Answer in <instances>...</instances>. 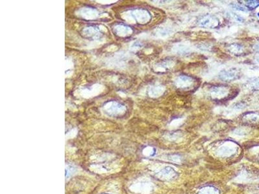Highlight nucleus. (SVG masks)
Here are the masks:
<instances>
[{"label": "nucleus", "mask_w": 259, "mask_h": 194, "mask_svg": "<svg viewBox=\"0 0 259 194\" xmlns=\"http://www.w3.org/2000/svg\"><path fill=\"white\" fill-rule=\"evenodd\" d=\"M175 85L179 89L189 90L195 85V80L192 77L187 75H180L175 80Z\"/></svg>", "instance_id": "obj_1"}, {"label": "nucleus", "mask_w": 259, "mask_h": 194, "mask_svg": "<svg viewBox=\"0 0 259 194\" xmlns=\"http://www.w3.org/2000/svg\"><path fill=\"white\" fill-rule=\"evenodd\" d=\"M229 94V88L224 86H215L210 89V95L215 100H224L228 96Z\"/></svg>", "instance_id": "obj_2"}, {"label": "nucleus", "mask_w": 259, "mask_h": 194, "mask_svg": "<svg viewBox=\"0 0 259 194\" xmlns=\"http://www.w3.org/2000/svg\"><path fill=\"white\" fill-rule=\"evenodd\" d=\"M218 76L222 80L225 82H231L238 79L240 77V72L237 68H230L222 71L219 73Z\"/></svg>", "instance_id": "obj_3"}, {"label": "nucleus", "mask_w": 259, "mask_h": 194, "mask_svg": "<svg viewBox=\"0 0 259 194\" xmlns=\"http://www.w3.org/2000/svg\"><path fill=\"white\" fill-rule=\"evenodd\" d=\"M220 21L218 18L211 15H205L199 19L198 24L205 28L214 29L219 25Z\"/></svg>", "instance_id": "obj_4"}, {"label": "nucleus", "mask_w": 259, "mask_h": 194, "mask_svg": "<svg viewBox=\"0 0 259 194\" xmlns=\"http://www.w3.org/2000/svg\"><path fill=\"white\" fill-rule=\"evenodd\" d=\"M227 49L229 51V53L235 55L240 54L243 53L244 51L243 47L238 44H231L229 45Z\"/></svg>", "instance_id": "obj_5"}, {"label": "nucleus", "mask_w": 259, "mask_h": 194, "mask_svg": "<svg viewBox=\"0 0 259 194\" xmlns=\"http://www.w3.org/2000/svg\"><path fill=\"white\" fill-rule=\"evenodd\" d=\"M244 117L248 119V121H250L251 122H256L259 121V115L257 113H249L245 115Z\"/></svg>", "instance_id": "obj_6"}, {"label": "nucleus", "mask_w": 259, "mask_h": 194, "mask_svg": "<svg viewBox=\"0 0 259 194\" xmlns=\"http://www.w3.org/2000/svg\"><path fill=\"white\" fill-rule=\"evenodd\" d=\"M245 5L248 9H255L259 6V1L258 0H251V1H245Z\"/></svg>", "instance_id": "obj_7"}, {"label": "nucleus", "mask_w": 259, "mask_h": 194, "mask_svg": "<svg viewBox=\"0 0 259 194\" xmlns=\"http://www.w3.org/2000/svg\"><path fill=\"white\" fill-rule=\"evenodd\" d=\"M164 91H165V89H164L163 87H162V86L155 87H154L152 90V95H153V96H159L160 95H163Z\"/></svg>", "instance_id": "obj_8"}, {"label": "nucleus", "mask_w": 259, "mask_h": 194, "mask_svg": "<svg viewBox=\"0 0 259 194\" xmlns=\"http://www.w3.org/2000/svg\"><path fill=\"white\" fill-rule=\"evenodd\" d=\"M250 86L251 88H252L254 90L259 91V78H255L253 80H251L250 83Z\"/></svg>", "instance_id": "obj_9"}, {"label": "nucleus", "mask_w": 259, "mask_h": 194, "mask_svg": "<svg viewBox=\"0 0 259 194\" xmlns=\"http://www.w3.org/2000/svg\"><path fill=\"white\" fill-rule=\"evenodd\" d=\"M232 8L236 9V10H238V11H244V12H248V8H246L245 6H244L241 5H239V4H232Z\"/></svg>", "instance_id": "obj_10"}, {"label": "nucleus", "mask_w": 259, "mask_h": 194, "mask_svg": "<svg viewBox=\"0 0 259 194\" xmlns=\"http://www.w3.org/2000/svg\"><path fill=\"white\" fill-rule=\"evenodd\" d=\"M255 49H256L258 51H259V44L256 45V47H255Z\"/></svg>", "instance_id": "obj_11"}, {"label": "nucleus", "mask_w": 259, "mask_h": 194, "mask_svg": "<svg viewBox=\"0 0 259 194\" xmlns=\"http://www.w3.org/2000/svg\"><path fill=\"white\" fill-rule=\"evenodd\" d=\"M256 60L258 61V62H259V54L256 56Z\"/></svg>", "instance_id": "obj_12"}, {"label": "nucleus", "mask_w": 259, "mask_h": 194, "mask_svg": "<svg viewBox=\"0 0 259 194\" xmlns=\"http://www.w3.org/2000/svg\"><path fill=\"white\" fill-rule=\"evenodd\" d=\"M257 15H258V17H259V12L258 13V14H257Z\"/></svg>", "instance_id": "obj_13"}]
</instances>
